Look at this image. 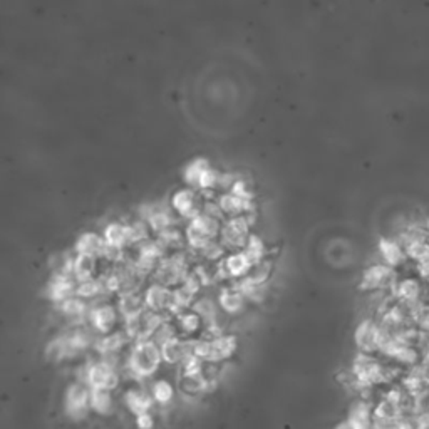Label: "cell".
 Instances as JSON below:
<instances>
[{
    "label": "cell",
    "mask_w": 429,
    "mask_h": 429,
    "mask_svg": "<svg viewBox=\"0 0 429 429\" xmlns=\"http://www.w3.org/2000/svg\"><path fill=\"white\" fill-rule=\"evenodd\" d=\"M91 411V388L82 382H72L64 396V413L72 421H82Z\"/></svg>",
    "instance_id": "obj_3"
},
{
    "label": "cell",
    "mask_w": 429,
    "mask_h": 429,
    "mask_svg": "<svg viewBox=\"0 0 429 429\" xmlns=\"http://www.w3.org/2000/svg\"><path fill=\"white\" fill-rule=\"evenodd\" d=\"M173 394H175L173 386H171L170 382L165 379L156 381V384L153 386V389H151V396L155 398L156 403H160V404L170 403V401L173 399Z\"/></svg>",
    "instance_id": "obj_38"
},
{
    "label": "cell",
    "mask_w": 429,
    "mask_h": 429,
    "mask_svg": "<svg viewBox=\"0 0 429 429\" xmlns=\"http://www.w3.org/2000/svg\"><path fill=\"white\" fill-rule=\"evenodd\" d=\"M136 428L138 429H153L155 428V419L149 413H143L136 416Z\"/></svg>",
    "instance_id": "obj_46"
},
{
    "label": "cell",
    "mask_w": 429,
    "mask_h": 429,
    "mask_svg": "<svg viewBox=\"0 0 429 429\" xmlns=\"http://www.w3.org/2000/svg\"><path fill=\"white\" fill-rule=\"evenodd\" d=\"M163 361L161 347L153 339L139 340L128 359V369L136 377L153 376Z\"/></svg>",
    "instance_id": "obj_1"
},
{
    "label": "cell",
    "mask_w": 429,
    "mask_h": 429,
    "mask_svg": "<svg viewBox=\"0 0 429 429\" xmlns=\"http://www.w3.org/2000/svg\"><path fill=\"white\" fill-rule=\"evenodd\" d=\"M74 259L69 254H58L53 259V262H50L53 272L59 275H71L74 268Z\"/></svg>",
    "instance_id": "obj_39"
},
{
    "label": "cell",
    "mask_w": 429,
    "mask_h": 429,
    "mask_svg": "<svg viewBox=\"0 0 429 429\" xmlns=\"http://www.w3.org/2000/svg\"><path fill=\"white\" fill-rule=\"evenodd\" d=\"M220 232L222 228L218 218L210 217L207 213H200L198 217L190 220V225L186 227V240H188L191 249L202 251L205 246L214 241Z\"/></svg>",
    "instance_id": "obj_2"
},
{
    "label": "cell",
    "mask_w": 429,
    "mask_h": 429,
    "mask_svg": "<svg viewBox=\"0 0 429 429\" xmlns=\"http://www.w3.org/2000/svg\"><path fill=\"white\" fill-rule=\"evenodd\" d=\"M379 254L386 264L394 267L399 265L404 260V249L399 241L391 239H381L379 240Z\"/></svg>",
    "instance_id": "obj_23"
},
{
    "label": "cell",
    "mask_w": 429,
    "mask_h": 429,
    "mask_svg": "<svg viewBox=\"0 0 429 429\" xmlns=\"http://www.w3.org/2000/svg\"><path fill=\"white\" fill-rule=\"evenodd\" d=\"M426 230L429 232V218H428V220H426Z\"/></svg>",
    "instance_id": "obj_49"
},
{
    "label": "cell",
    "mask_w": 429,
    "mask_h": 429,
    "mask_svg": "<svg viewBox=\"0 0 429 429\" xmlns=\"http://www.w3.org/2000/svg\"><path fill=\"white\" fill-rule=\"evenodd\" d=\"M128 334L126 332H114V334H107L104 337H101L96 342V351L99 354H116L121 347L124 346Z\"/></svg>",
    "instance_id": "obj_30"
},
{
    "label": "cell",
    "mask_w": 429,
    "mask_h": 429,
    "mask_svg": "<svg viewBox=\"0 0 429 429\" xmlns=\"http://www.w3.org/2000/svg\"><path fill=\"white\" fill-rule=\"evenodd\" d=\"M208 168H210L208 163L205 160H197V161L191 163V165L186 168V171H185L186 183L191 186H198L200 180H202L203 173L208 170Z\"/></svg>",
    "instance_id": "obj_37"
},
{
    "label": "cell",
    "mask_w": 429,
    "mask_h": 429,
    "mask_svg": "<svg viewBox=\"0 0 429 429\" xmlns=\"http://www.w3.org/2000/svg\"><path fill=\"white\" fill-rule=\"evenodd\" d=\"M202 322H203L202 317H200L195 310L190 312V314H181V317H180L181 329H183L185 332H188V334L195 332V330H198Z\"/></svg>",
    "instance_id": "obj_41"
},
{
    "label": "cell",
    "mask_w": 429,
    "mask_h": 429,
    "mask_svg": "<svg viewBox=\"0 0 429 429\" xmlns=\"http://www.w3.org/2000/svg\"><path fill=\"white\" fill-rule=\"evenodd\" d=\"M193 293L186 290V288L181 286L178 288H175L173 292H171V304L170 309L171 312H175V314H180V312H183L185 309H188L191 305V302H193Z\"/></svg>",
    "instance_id": "obj_33"
},
{
    "label": "cell",
    "mask_w": 429,
    "mask_h": 429,
    "mask_svg": "<svg viewBox=\"0 0 429 429\" xmlns=\"http://www.w3.org/2000/svg\"><path fill=\"white\" fill-rule=\"evenodd\" d=\"M244 254L246 259H249V262L251 264V267H255V265H259L264 260L265 256V244L264 240L260 239V237L256 235H250L249 241H246V245L244 246Z\"/></svg>",
    "instance_id": "obj_32"
},
{
    "label": "cell",
    "mask_w": 429,
    "mask_h": 429,
    "mask_svg": "<svg viewBox=\"0 0 429 429\" xmlns=\"http://www.w3.org/2000/svg\"><path fill=\"white\" fill-rule=\"evenodd\" d=\"M223 251H225V245L217 244V241H212V244L205 246V249L202 250V254L207 260H218L223 255Z\"/></svg>",
    "instance_id": "obj_44"
},
{
    "label": "cell",
    "mask_w": 429,
    "mask_h": 429,
    "mask_svg": "<svg viewBox=\"0 0 429 429\" xmlns=\"http://www.w3.org/2000/svg\"><path fill=\"white\" fill-rule=\"evenodd\" d=\"M118 309L123 319L128 320L141 315L146 310V305H144V298L139 297L138 293H121Z\"/></svg>",
    "instance_id": "obj_21"
},
{
    "label": "cell",
    "mask_w": 429,
    "mask_h": 429,
    "mask_svg": "<svg viewBox=\"0 0 429 429\" xmlns=\"http://www.w3.org/2000/svg\"><path fill=\"white\" fill-rule=\"evenodd\" d=\"M183 287L195 295V293L202 288V282H200L198 275H186V278L183 281Z\"/></svg>",
    "instance_id": "obj_45"
},
{
    "label": "cell",
    "mask_w": 429,
    "mask_h": 429,
    "mask_svg": "<svg viewBox=\"0 0 429 429\" xmlns=\"http://www.w3.org/2000/svg\"><path fill=\"white\" fill-rule=\"evenodd\" d=\"M126 406H128L129 413H133L134 416L143 413H149V409L153 408V403H155V398L149 396L148 393H144L141 389H131L128 391L126 394Z\"/></svg>",
    "instance_id": "obj_22"
},
{
    "label": "cell",
    "mask_w": 429,
    "mask_h": 429,
    "mask_svg": "<svg viewBox=\"0 0 429 429\" xmlns=\"http://www.w3.org/2000/svg\"><path fill=\"white\" fill-rule=\"evenodd\" d=\"M334 429H354V428L351 426V423H349L347 419H346V421H340Z\"/></svg>",
    "instance_id": "obj_48"
},
{
    "label": "cell",
    "mask_w": 429,
    "mask_h": 429,
    "mask_svg": "<svg viewBox=\"0 0 429 429\" xmlns=\"http://www.w3.org/2000/svg\"><path fill=\"white\" fill-rule=\"evenodd\" d=\"M210 382L208 379H205L203 374H195V376H185L183 381H181V389L185 393L190 394H200L205 393V391L210 389Z\"/></svg>",
    "instance_id": "obj_34"
},
{
    "label": "cell",
    "mask_w": 429,
    "mask_h": 429,
    "mask_svg": "<svg viewBox=\"0 0 429 429\" xmlns=\"http://www.w3.org/2000/svg\"><path fill=\"white\" fill-rule=\"evenodd\" d=\"M161 354H163V361L165 362L180 364V362H183L186 357L193 354V344L175 337V339L168 340L166 344H163Z\"/></svg>",
    "instance_id": "obj_13"
},
{
    "label": "cell",
    "mask_w": 429,
    "mask_h": 429,
    "mask_svg": "<svg viewBox=\"0 0 429 429\" xmlns=\"http://www.w3.org/2000/svg\"><path fill=\"white\" fill-rule=\"evenodd\" d=\"M404 388L414 398H423L429 394V372L424 366L414 367L404 381Z\"/></svg>",
    "instance_id": "obj_15"
},
{
    "label": "cell",
    "mask_w": 429,
    "mask_h": 429,
    "mask_svg": "<svg viewBox=\"0 0 429 429\" xmlns=\"http://www.w3.org/2000/svg\"><path fill=\"white\" fill-rule=\"evenodd\" d=\"M106 245L107 244H106L104 237L97 235V233H94V232H86L76 240L74 250H76L77 254L91 255V256H94V259H99V256L104 255Z\"/></svg>",
    "instance_id": "obj_12"
},
{
    "label": "cell",
    "mask_w": 429,
    "mask_h": 429,
    "mask_svg": "<svg viewBox=\"0 0 429 429\" xmlns=\"http://www.w3.org/2000/svg\"><path fill=\"white\" fill-rule=\"evenodd\" d=\"M45 359L50 362H60L64 359H71L76 356V349L72 347L71 342V335L69 332H63L50 340V342L45 346Z\"/></svg>",
    "instance_id": "obj_10"
},
{
    "label": "cell",
    "mask_w": 429,
    "mask_h": 429,
    "mask_svg": "<svg viewBox=\"0 0 429 429\" xmlns=\"http://www.w3.org/2000/svg\"><path fill=\"white\" fill-rule=\"evenodd\" d=\"M148 225L153 232H156L158 235L163 232L170 230L171 225H173V217H171L170 210L163 208V207L161 208L156 207V210L153 212L151 217L148 218Z\"/></svg>",
    "instance_id": "obj_31"
},
{
    "label": "cell",
    "mask_w": 429,
    "mask_h": 429,
    "mask_svg": "<svg viewBox=\"0 0 429 429\" xmlns=\"http://www.w3.org/2000/svg\"><path fill=\"white\" fill-rule=\"evenodd\" d=\"M416 324L421 327L423 332H429V305H423L421 312H419Z\"/></svg>",
    "instance_id": "obj_47"
},
{
    "label": "cell",
    "mask_w": 429,
    "mask_h": 429,
    "mask_svg": "<svg viewBox=\"0 0 429 429\" xmlns=\"http://www.w3.org/2000/svg\"><path fill=\"white\" fill-rule=\"evenodd\" d=\"M153 340H155V342L158 344V346H163V344H166L168 340H171V339H175V330H173V327H171L170 324H165V322H163V324L160 325V327L156 329V332L153 334V337H151Z\"/></svg>",
    "instance_id": "obj_43"
},
{
    "label": "cell",
    "mask_w": 429,
    "mask_h": 429,
    "mask_svg": "<svg viewBox=\"0 0 429 429\" xmlns=\"http://www.w3.org/2000/svg\"><path fill=\"white\" fill-rule=\"evenodd\" d=\"M396 283V277H394V270L391 265H372L362 273V281H361V287L362 290H376V288L381 287H393Z\"/></svg>",
    "instance_id": "obj_8"
},
{
    "label": "cell",
    "mask_w": 429,
    "mask_h": 429,
    "mask_svg": "<svg viewBox=\"0 0 429 429\" xmlns=\"http://www.w3.org/2000/svg\"><path fill=\"white\" fill-rule=\"evenodd\" d=\"M347 421L354 429H372L374 418H372L371 406L366 401H357L351 406L347 414Z\"/></svg>",
    "instance_id": "obj_18"
},
{
    "label": "cell",
    "mask_w": 429,
    "mask_h": 429,
    "mask_svg": "<svg viewBox=\"0 0 429 429\" xmlns=\"http://www.w3.org/2000/svg\"><path fill=\"white\" fill-rule=\"evenodd\" d=\"M220 235L222 244L228 249H244L250 239V222L244 214L233 217L227 225H223Z\"/></svg>",
    "instance_id": "obj_7"
},
{
    "label": "cell",
    "mask_w": 429,
    "mask_h": 429,
    "mask_svg": "<svg viewBox=\"0 0 429 429\" xmlns=\"http://www.w3.org/2000/svg\"><path fill=\"white\" fill-rule=\"evenodd\" d=\"M148 222L139 220L128 223V237H129V245H139L144 240H148Z\"/></svg>",
    "instance_id": "obj_36"
},
{
    "label": "cell",
    "mask_w": 429,
    "mask_h": 429,
    "mask_svg": "<svg viewBox=\"0 0 429 429\" xmlns=\"http://www.w3.org/2000/svg\"><path fill=\"white\" fill-rule=\"evenodd\" d=\"M354 340L361 352L372 354L379 351V325L372 320H362L354 332Z\"/></svg>",
    "instance_id": "obj_9"
},
{
    "label": "cell",
    "mask_w": 429,
    "mask_h": 429,
    "mask_svg": "<svg viewBox=\"0 0 429 429\" xmlns=\"http://www.w3.org/2000/svg\"><path fill=\"white\" fill-rule=\"evenodd\" d=\"M218 302H220L222 309L228 312V314H237V312H240L241 307H244L245 295L237 287L225 288V290H222L220 295H218Z\"/></svg>",
    "instance_id": "obj_25"
},
{
    "label": "cell",
    "mask_w": 429,
    "mask_h": 429,
    "mask_svg": "<svg viewBox=\"0 0 429 429\" xmlns=\"http://www.w3.org/2000/svg\"><path fill=\"white\" fill-rule=\"evenodd\" d=\"M173 208L176 213H180L181 217L190 218V220H193L195 217H198L200 210L195 207V195L193 191L190 190H180L176 191L175 197H173Z\"/></svg>",
    "instance_id": "obj_20"
},
{
    "label": "cell",
    "mask_w": 429,
    "mask_h": 429,
    "mask_svg": "<svg viewBox=\"0 0 429 429\" xmlns=\"http://www.w3.org/2000/svg\"><path fill=\"white\" fill-rule=\"evenodd\" d=\"M84 382H86L91 389L113 391L118 388L119 384L118 369L99 359L97 362L87 364L86 371H84Z\"/></svg>",
    "instance_id": "obj_4"
},
{
    "label": "cell",
    "mask_w": 429,
    "mask_h": 429,
    "mask_svg": "<svg viewBox=\"0 0 429 429\" xmlns=\"http://www.w3.org/2000/svg\"><path fill=\"white\" fill-rule=\"evenodd\" d=\"M223 265H225L227 275H232V277H244V275H249L250 270L254 268L244 251H239V254H232L230 256H227L225 264Z\"/></svg>",
    "instance_id": "obj_28"
},
{
    "label": "cell",
    "mask_w": 429,
    "mask_h": 429,
    "mask_svg": "<svg viewBox=\"0 0 429 429\" xmlns=\"http://www.w3.org/2000/svg\"><path fill=\"white\" fill-rule=\"evenodd\" d=\"M76 295L81 298H92L96 295H101L99 278H97V281H94V278H89V281L79 282V286L76 287Z\"/></svg>",
    "instance_id": "obj_40"
},
{
    "label": "cell",
    "mask_w": 429,
    "mask_h": 429,
    "mask_svg": "<svg viewBox=\"0 0 429 429\" xmlns=\"http://www.w3.org/2000/svg\"><path fill=\"white\" fill-rule=\"evenodd\" d=\"M212 340V354H210V362H220L225 359L232 357L235 354L237 347V337L235 335H218V337L210 339Z\"/></svg>",
    "instance_id": "obj_17"
},
{
    "label": "cell",
    "mask_w": 429,
    "mask_h": 429,
    "mask_svg": "<svg viewBox=\"0 0 429 429\" xmlns=\"http://www.w3.org/2000/svg\"><path fill=\"white\" fill-rule=\"evenodd\" d=\"M171 292L173 290H168V287L161 286V283H155L144 292V305H146L148 310L155 312L170 309Z\"/></svg>",
    "instance_id": "obj_14"
},
{
    "label": "cell",
    "mask_w": 429,
    "mask_h": 429,
    "mask_svg": "<svg viewBox=\"0 0 429 429\" xmlns=\"http://www.w3.org/2000/svg\"><path fill=\"white\" fill-rule=\"evenodd\" d=\"M384 369L374 357H371L369 354L359 352L357 357L354 359L352 364V376L354 382H357L359 388H369V386L376 384L386 379Z\"/></svg>",
    "instance_id": "obj_5"
},
{
    "label": "cell",
    "mask_w": 429,
    "mask_h": 429,
    "mask_svg": "<svg viewBox=\"0 0 429 429\" xmlns=\"http://www.w3.org/2000/svg\"><path fill=\"white\" fill-rule=\"evenodd\" d=\"M183 374L185 376H195V374H202V367H203V361L195 354H191L185 359L183 362Z\"/></svg>",
    "instance_id": "obj_42"
},
{
    "label": "cell",
    "mask_w": 429,
    "mask_h": 429,
    "mask_svg": "<svg viewBox=\"0 0 429 429\" xmlns=\"http://www.w3.org/2000/svg\"><path fill=\"white\" fill-rule=\"evenodd\" d=\"M94 272H96V259L91 255H82L77 254L76 259H74V278L77 282H84L89 281V278H94Z\"/></svg>",
    "instance_id": "obj_24"
},
{
    "label": "cell",
    "mask_w": 429,
    "mask_h": 429,
    "mask_svg": "<svg viewBox=\"0 0 429 429\" xmlns=\"http://www.w3.org/2000/svg\"><path fill=\"white\" fill-rule=\"evenodd\" d=\"M186 275H188V262H186L185 255L181 254L161 259V262L158 264L155 270L156 282L165 287H173L178 286V283H183Z\"/></svg>",
    "instance_id": "obj_6"
},
{
    "label": "cell",
    "mask_w": 429,
    "mask_h": 429,
    "mask_svg": "<svg viewBox=\"0 0 429 429\" xmlns=\"http://www.w3.org/2000/svg\"><path fill=\"white\" fill-rule=\"evenodd\" d=\"M59 310L69 319H72L76 324H82L84 319H89L91 315L89 307L86 305V302H82L81 297H69L66 300H63L59 304Z\"/></svg>",
    "instance_id": "obj_19"
},
{
    "label": "cell",
    "mask_w": 429,
    "mask_h": 429,
    "mask_svg": "<svg viewBox=\"0 0 429 429\" xmlns=\"http://www.w3.org/2000/svg\"><path fill=\"white\" fill-rule=\"evenodd\" d=\"M104 240L107 245L118 246V249H124L126 245H129L128 237V225L124 223L113 222L104 228Z\"/></svg>",
    "instance_id": "obj_26"
},
{
    "label": "cell",
    "mask_w": 429,
    "mask_h": 429,
    "mask_svg": "<svg viewBox=\"0 0 429 429\" xmlns=\"http://www.w3.org/2000/svg\"><path fill=\"white\" fill-rule=\"evenodd\" d=\"M45 293L53 302H63L66 298L76 295V286H74V281L69 275H59L54 273L53 278H50L48 287H45Z\"/></svg>",
    "instance_id": "obj_11"
},
{
    "label": "cell",
    "mask_w": 429,
    "mask_h": 429,
    "mask_svg": "<svg viewBox=\"0 0 429 429\" xmlns=\"http://www.w3.org/2000/svg\"><path fill=\"white\" fill-rule=\"evenodd\" d=\"M113 396L111 391L91 389V409L99 416H107L113 413Z\"/></svg>",
    "instance_id": "obj_27"
},
{
    "label": "cell",
    "mask_w": 429,
    "mask_h": 429,
    "mask_svg": "<svg viewBox=\"0 0 429 429\" xmlns=\"http://www.w3.org/2000/svg\"><path fill=\"white\" fill-rule=\"evenodd\" d=\"M394 295L399 298V300H419V295H421V286L414 281V278H406V281L396 282L393 287Z\"/></svg>",
    "instance_id": "obj_29"
},
{
    "label": "cell",
    "mask_w": 429,
    "mask_h": 429,
    "mask_svg": "<svg viewBox=\"0 0 429 429\" xmlns=\"http://www.w3.org/2000/svg\"><path fill=\"white\" fill-rule=\"evenodd\" d=\"M116 319H118V312H116L114 307L111 305L96 307V309L91 310V315H89L92 329H96L97 332H102V334L111 332V329H113L116 324Z\"/></svg>",
    "instance_id": "obj_16"
},
{
    "label": "cell",
    "mask_w": 429,
    "mask_h": 429,
    "mask_svg": "<svg viewBox=\"0 0 429 429\" xmlns=\"http://www.w3.org/2000/svg\"><path fill=\"white\" fill-rule=\"evenodd\" d=\"M193 310L202 317L203 322L207 324H213L214 319H217V305L212 298H200L198 302L193 304Z\"/></svg>",
    "instance_id": "obj_35"
}]
</instances>
